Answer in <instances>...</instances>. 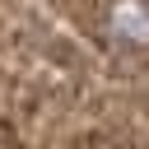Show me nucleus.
<instances>
[{
	"instance_id": "1",
	"label": "nucleus",
	"mask_w": 149,
	"mask_h": 149,
	"mask_svg": "<svg viewBox=\"0 0 149 149\" xmlns=\"http://www.w3.org/2000/svg\"><path fill=\"white\" fill-rule=\"evenodd\" d=\"M102 28L121 47H149V0H107Z\"/></svg>"
}]
</instances>
